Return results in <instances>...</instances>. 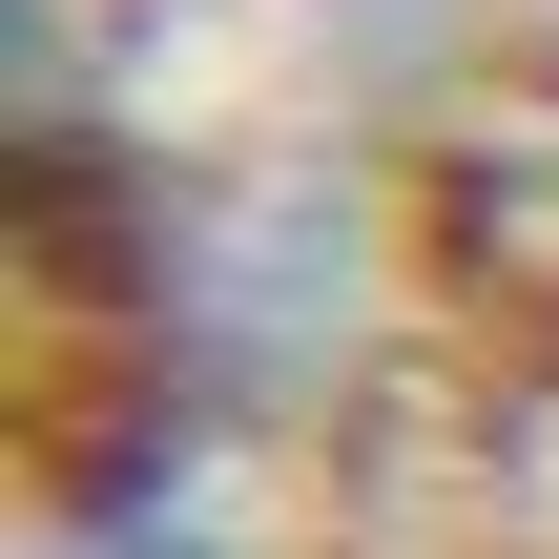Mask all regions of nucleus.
Here are the masks:
<instances>
[{
    "instance_id": "1",
    "label": "nucleus",
    "mask_w": 559,
    "mask_h": 559,
    "mask_svg": "<svg viewBox=\"0 0 559 559\" xmlns=\"http://www.w3.org/2000/svg\"><path fill=\"white\" fill-rule=\"evenodd\" d=\"M41 559H207V539H187L166 498H62V539H41Z\"/></svg>"
}]
</instances>
